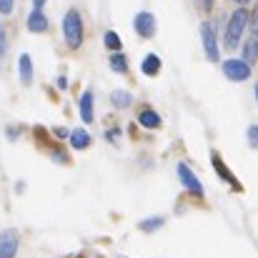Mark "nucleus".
Instances as JSON below:
<instances>
[{
    "instance_id": "nucleus-1",
    "label": "nucleus",
    "mask_w": 258,
    "mask_h": 258,
    "mask_svg": "<svg viewBox=\"0 0 258 258\" xmlns=\"http://www.w3.org/2000/svg\"><path fill=\"white\" fill-rule=\"evenodd\" d=\"M63 38H66V45L71 50L83 45V20H81L78 10H68L66 13V18H63Z\"/></svg>"
},
{
    "instance_id": "nucleus-2",
    "label": "nucleus",
    "mask_w": 258,
    "mask_h": 258,
    "mask_svg": "<svg viewBox=\"0 0 258 258\" xmlns=\"http://www.w3.org/2000/svg\"><path fill=\"white\" fill-rule=\"evenodd\" d=\"M246 23H248V13L246 10H236L233 15H231V20H228V28H226V48H236L238 45V40H241V35H243V30H246Z\"/></svg>"
},
{
    "instance_id": "nucleus-3",
    "label": "nucleus",
    "mask_w": 258,
    "mask_h": 258,
    "mask_svg": "<svg viewBox=\"0 0 258 258\" xmlns=\"http://www.w3.org/2000/svg\"><path fill=\"white\" fill-rule=\"evenodd\" d=\"M223 73L228 81H236V83H243L251 78V66L246 60H238V58H231L223 63Z\"/></svg>"
},
{
    "instance_id": "nucleus-4",
    "label": "nucleus",
    "mask_w": 258,
    "mask_h": 258,
    "mask_svg": "<svg viewBox=\"0 0 258 258\" xmlns=\"http://www.w3.org/2000/svg\"><path fill=\"white\" fill-rule=\"evenodd\" d=\"M175 173H178V180L183 183V188H185L188 193H193V196H203V185H201V180L196 178V173L190 171L185 163H178V166H175Z\"/></svg>"
},
{
    "instance_id": "nucleus-5",
    "label": "nucleus",
    "mask_w": 258,
    "mask_h": 258,
    "mask_svg": "<svg viewBox=\"0 0 258 258\" xmlns=\"http://www.w3.org/2000/svg\"><path fill=\"white\" fill-rule=\"evenodd\" d=\"M133 28H136V33H138L141 38H153V35H156V28H158V23H156L153 13L143 10V13H138V15H136V20H133Z\"/></svg>"
},
{
    "instance_id": "nucleus-6",
    "label": "nucleus",
    "mask_w": 258,
    "mask_h": 258,
    "mask_svg": "<svg viewBox=\"0 0 258 258\" xmlns=\"http://www.w3.org/2000/svg\"><path fill=\"white\" fill-rule=\"evenodd\" d=\"M201 38H203V50L208 55V60H218V40H216V33L211 28V23H201Z\"/></svg>"
},
{
    "instance_id": "nucleus-7",
    "label": "nucleus",
    "mask_w": 258,
    "mask_h": 258,
    "mask_svg": "<svg viewBox=\"0 0 258 258\" xmlns=\"http://www.w3.org/2000/svg\"><path fill=\"white\" fill-rule=\"evenodd\" d=\"M18 243H20L18 231H13V228L3 231V233H0V258H15Z\"/></svg>"
},
{
    "instance_id": "nucleus-8",
    "label": "nucleus",
    "mask_w": 258,
    "mask_h": 258,
    "mask_svg": "<svg viewBox=\"0 0 258 258\" xmlns=\"http://www.w3.org/2000/svg\"><path fill=\"white\" fill-rule=\"evenodd\" d=\"M28 30L30 33H45L48 30V18L43 10H33L30 18H28Z\"/></svg>"
},
{
    "instance_id": "nucleus-9",
    "label": "nucleus",
    "mask_w": 258,
    "mask_h": 258,
    "mask_svg": "<svg viewBox=\"0 0 258 258\" xmlns=\"http://www.w3.org/2000/svg\"><path fill=\"white\" fill-rule=\"evenodd\" d=\"M18 76H20V83L23 86H28L33 81V63H30V55L28 53H23L18 58Z\"/></svg>"
},
{
    "instance_id": "nucleus-10",
    "label": "nucleus",
    "mask_w": 258,
    "mask_h": 258,
    "mask_svg": "<svg viewBox=\"0 0 258 258\" xmlns=\"http://www.w3.org/2000/svg\"><path fill=\"white\" fill-rule=\"evenodd\" d=\"M213 168H216V173H218V175H221L226 183H231L233 188H238V190H241V183L236 180V175H233V173L226 168V163L221 161V156H218V153H213Z\"/></svg>"
},
{
    "instance_id": "nucleus-11",
    "label": "nucleus",
    "mask_w": 258,
    "mask_h": 258,
    "mask_svg": "<svg viewBox=\"0 0 258 258\" xmlns=\"http://www.w3.org/2000/svg\"><path fill=\"white\" fill-rule=\"evenodd\" d=\"M138 123L143 125V128H161V115L156 113V110H151V108H143L141 113H138Z\"/></svg>"
},
{
    "instance_id": "nucleus-12",
    "label": "nucleus",
    "mask_w": 258,
    "mask_h": 258,
    "mask_svg": "<svg viewBox=\"0 0 258 258\" xmlns=\"http://www.w3.org/2000/svg\"><path fill=\"white\" fill-rule=\"evenodd\" d=\"M78 108H81V118H83L86 123H93V93H90V90H86V93L81 95Z\"/></svg>"
},
{
    "instance_id": "nucleus-13",
    "label": "nucleus",
    "mask_w": 258,
    "mask_h": 258,
    "mask_svg": "<svg viewBox=\"0 0 258 258\" xmlns=\"http://www.w3.org/2000/svg\"><path fill=\"white\" fill-rule=\"evenodd\" d=\"M141 71H143V76H158L161 73V58L156 53L146 55V60L141 63Z\"/></svg>"
},
{
    "instance_id": "nucleus-14",
    "label": "nucleus",
    "mask_w": 258,
    "mask_h": 258,
    "mask_svg": "<svg viewBox=\"0 0 258 258\" xmlns=\"http://www.w3.org/2000/svg\"><path fill=\"white\" fill-rule=\"evenodd\" d=\"M108 66H110V71H115V73H128V60H125V55L118 53V50L108 58Z\"/></svg>"
},
{
    "instance_id": "nucleus-15",
    "label": "nucleus",
    "mask_w": 258,
    "mask_h": 258,
    "mask_svg": "<svg viewBox=\"0 0 258 258\" xmlns=\"http://www.w3.org/2000/svg\"><path fill=\"white\" fill-rule=\"evenodd\" d=\"M110 103H113L118 110H123V108H128V105L133 103V95H131L128 90H115V93L110 95Z\"/></svg>"
},
{
    "instance_id": "nucleus-16",
    "label": "nucleus",
    "mask_w": 258,
    "mask_h": 258,
    "mask_svg": "<svg viewBox=\"0 0 258 258\" xmlns=\"http://www.w3.org/2000/svg\"><path fill=\"white\" fill-rule=\"evenodd\" d=\"M71 146L76 151H86L88 146H90V136H88L86 131H73L71 133Z\"/></svg>"
},
{
    "instance_id": "nucleus-17",
    "label": "nucleus",
    "mask_w": 258,
    "mask_h": 258,
    "mask_svg": "<svg viewBox=\"0 0 258 258\" xmlns=\"http://www.w3.org/2000/svg\"><path fill=\"white\" fill-rule=\"evenodd\" d=\"M243 58H246V63L251 66V63H256L258 58V38H251L248 43H246V48H243Z\"/></svg>"
},
{
    "instance_id": "nucleus-18",
    "label": "nucleus",
    "mask_w": 258,
    "mask_h": 258,
    "mask_svg": "<svg viewBox=\"0 0 258 258\" xmlns=\"http://www.w3.org/2000/svg\"><path fill=\"white\" fill-rule=\"evenodd\" d=\"M163 223H166V221H163L161 216H156V218L141 221V223H138V228H141V231H146V233H153V231H158V228H161Z\"/></svg>"
},
{
    "instance_id": "nucleus-19",
    "label": "nucleus",
    "mask_w": 258,
    "mask_h": 258,
    "mask_svg": "<svg viewBox=\"0 0 258 258\" xmlns=\"http://www.w3.org/2000/svg\"><path fill=\"white\" fill-rule=\"evenodd\" d=\"M103 43H105V48H108V50H113V53H115V50H120V35H118V33H113V30H108V33H105Z\"/></svg>"
},
{
    "instance_id": "nucleus-20",
    "label": "nucleus",
    "mask_w": 258,
    "mask_h": 258,
    "mask_svg": "<svg viewBox=\"0 0 258 258\" xmlns=\"http://www.w3.org/2000/svg\"><path fill=\"white\" fill-rule=\"evenodd\" d=\"M248 146H251V148H258V125H251V128H248Z\"/></svg>"
},
{
    "instance_id": "nucleus-21",
    "label": "nucleus",
    "mask_w": 258,
    "mask_h": 258,
    "mask_svg": "<svg viewBox=\"0 0 258 258\" xmlns=\"http://www.w3.org/2000/svg\"><path fill=\"white\" fill-rule=\"evenodd\" d=\"M13 13V0H0V15H10Z\"/></svg>"
},
{
    "instance_id": "nucleus-22",
    "label": "nucleus",
    "mask_w": 258,
    "mask_h": 258,
    "mask_svg": "<svg viewBox=\"0 0 258 258\" xmlns=\"http://www.w3.org/2000/svg\"><path fill=\"white\" fill-rule=\"evenodd\" d=\"M5 53V33H3V28H0V55Z\"/></svg>"
},
{
    "instance_id": "nucleus-23",
    "label": "nucleus",
    "mask_w": 258,
    "mask_h": 258,
    "mask_svg": "<svg viewBox=\"0 0 258 258\" xmlns=\"http://www.w3.org/2000/svg\"><path fill=\"white\" fill-rule=\"evenodd\" d=\"M55 136H60V138H66V136H71L66 128H55Z\"/></svg>"
},
{
    "instance_id": "nucleus-24",
    "label": "nucleus",
    "mask_w": 258,
    "mask_h": 258,
    "mask_svg": "<svg viewBox=\"0 0 258 258\" xmlns=\"http://www.w3.org/2000/svg\"><path fill=\"white\" fill-rule=\"evenodd\" d=\"M33 5H35V10H43V5H45V0H33Z\"/></svg>"
},
{
    "instance_id": "nucleus-25",
    "label": "nucleus",
    "mask_w": 258,
    "mask_h": 258,
    "mask_svg": "<svg viewBox=\"0 0 258 258\" xmlns=\"http://www.w3.org/2000/svg\"><path fill=\"white\" fill-rule=\"evenodd\" d=\"M253 30H256V33H258V8H256V10H253Z\"/></svg>"
},
{
    "instance_id": "nucleus-26",
    "label": "nucleus",
    "mask_w": 258,
    "mask_h": 258,
    "mask_svg": "<svg viewBox=\"0 0 258 258\" xmlns=\"http://www.w3.org/2000/svg\"><path fill=\"white\" fill-rule=\"evenodd\" d=\"M213 5V0H203V8H211Z\"/></svg>"
},
{
    "instance_id": "nucleus-27",
    "label": "nucleus",
    "mask_w": 258,
    "mask_h": 258,
    "mask_svg": "<svg viewBox=\"0 0 258 258\" xmlns=\"http://www.w3.org/2000/svg\"><path fill=\"white\" fill-rule=\"evenodd\" d=\"M236 3H248V0H236Z\"/></svg>"
},
{
    "instance_id": "nucleus-28",
    "label": "nucleus",
    "mask_w": 258,
    "mask_h": 258,
    "mask_svg": "<svg viewBox=\"0 0 258 258\" xmlns=\"http://www.w3.org/2000/svg\"><path fill=\"white\" fill-rule=\"evenodd\" d=\"M256 100H258V86H256Z\"/></svg>"
}]
</instances>
